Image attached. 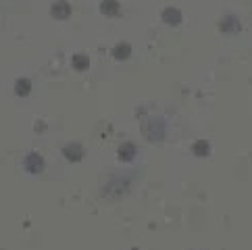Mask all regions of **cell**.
<instances>
[{"label": "cell", "mask_w": 252, "mask_h": 250, "mask_svg": "<svg viewBox=\"0 0 252 250\" xmlns=\"http://www.w3.org/2000/svg\"><path fill=\"white\" fill-rule=\"evenodd\" d=\"M142 133L144 138L150 142H163L165 133H167V125L165 119L160 117H148L146 121H142Z\"/></svg>", "instance_id": "cell-1"}, {"label": "cell", "mask_w": 252, "mask_h": 250, "mask_svg": "<svg viewBox=\"0 0 252 250\" xmlns=\"http://www.w3.org/2000/svg\"><path fill=\"white\" fill-rule=\"evenodd\" d=\"M23 167H25V171L32 175H40L44 171V167H46V163H44V156L40 153L32 150V153L23 158Z\"/></svg>", "instance_id": "cell-2"}, {"label": "cell", "mask_w": 252, "mask_h": 250, "mask_svg": "<svg viewBox=\"0 0 252 250\" xmlns=\"http://www.w3.org/2000/svg\"><path fill=\"white\" fill-rule=\"evenodd\" d=\"M63 156H65L69 163H79L86 156V148L82 142H69L67 146H63Z\"/></svg>", "instance_id": "cell-3"}, {"label": "cell", "mask_w": 252, "mask_h": 250, "mask_svg": "<svg viewBox=\"0 0 252 250\" xmlns=\"http://www.w3.org/2000/svg\"><path fill=\"white\" fill-rule=\"evenodd\" d=\"M217 28H219V31H221V33H227V35H231V33H238V31L242 30V23H240V19H238L236 15L227 13V15H223L221 19H219Z\"/></svg>", "instance_id": "cell-4"}, {"label": "cell", "mask_w": 252, "mask_h": 250, "mask_svg": "<svg viewBox=\"0 0 252 250\" xmlns=\"http://www.w3.org/2000/svg\"><path fill=\"white\" fill-rule=\"evenodd\" d=\"M50 17L57 21H65L71 17V4L69 0H55V2L50 4Z\"/></svg>", "instance_id": "cell-5"}, {"label": "cell", "mask_w": 252, "mask_h": 250, "mask_svg": "<svg viewBox=\"0 0 252 250\" xmlns=\"http://www.w3.org/2000/svg\"><path fill=\"white\" fill-rule=\"evenodd\" d=\"M160 19H163V23L169 25V28H177V25H182V21H184V13L179 11L177 6H167V8H163V13H160Z\"/></svg>", "instance_id": "cell-6"}, {"label": "cell", "mask_w": 252, "mask_h": 250, "mask_svg": "<svg viewBox=\"0 0 252 250\" xmlns=\"http://www.w3.org/2000/svg\"><path fill=\"white\" fill-rule=\"evenodd\" d=\"M138 155V146L133 144V142H123V144L117 148V158L123 160V163H129V160H133Z\"/></svg>", "instance_id": "cell-7"}, {"label": "cell", "mask_w": 252, "mask_h": 250, "mask_svg": "<svg viewBox=\"0 0 252 250\" xmlns=\"http://www.w3.org/2000/svg\"><path fill=\"white\" fill-rule=\"evenodd\" d=\"M111 57L115 61H127L131 57V46L127 42H117L115 46L111 48Z\"/></svg>", "instance_id": "cell-8"}, {"label": "cell", "mask_w": 252, "mask_h": 250, "mask_svg": "<svg viewBox=\"0 0 252 250\" xmlns=\"http://www.w3.org/2000/svg\"><path fill=\"white\" fill-rule=\"evenodd\" d=\"M100 13L104 17H119L121 15V2L119 0H100Z\"/></svg>", "instance_id": "cell-9"}, {"label": "cell", "mask_w": 252, "mask_h": 250, "mask_svg": "<svg viewBox=\"0 0 252 250\" xmlns=\"http://www.w3.org/2000/svg\"><path fill=\"white\" fill-rule=\"evenodd\" d=\"M192 155L196 158H206L211 155V142H206V140H196L194 144H192Z\"/></svg>", "instance_id": "cell-10"}, {"label": "cell", "mask_w": 252, "mask_h": 250, "mask_svg": "<svg viewBox=\"0 0 252 250\" xmlns=\"http://www.w3.org/2000/svg\"><path fill=\"white\" fill-rule=\"evenodd\" d=\"M30 92H32V79L30 77H19L17 79L15 82V94L25 98V96H30Z\"/></svg>", "instance_id": "cell-11"}, {"label": "cell", "mask_w": 252, "mask_h": 250, "mask_svg": "<svg viewBox=\"0 0 252 250\" xmlns=\"http://www.w3.org/2000/svg\"><path fill=\"white\" fill-rule=\"evenodd\" d=\"M71 65H73L75 71H86L90 67V57L82 55V52H75V55L71 57Z\"/></svg>", "instance_id": "cell-12"}, {"label": "cell", "mask_w": 252, "mask_h": 250, "mask_svg": "<svg viewBox=\"0 0 252 250\" xmlns=\"http://www.w3.org/2000/svg\"><path fill=\"white\" fill-rule=\"evenodd\" d=\"M46 127H44V121H38V131H44Z\"/></svg>", "instance_id": "cell-13"}]
</instances>
